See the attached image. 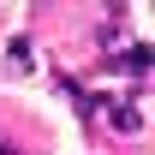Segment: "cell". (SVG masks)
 <instances>
[{"label": "cell", "mask_w": 155, "mask_h": 155, "mask_svg": "<svg viewBox=\"0 0 155 155\" xmlns=\"http://www.w3.org/2000/svg\"><path fill=\"white\" fill-rule=\"evenodd\" d=\"M0 155H30V149H24V143H12V137L0 131Z\"/></svg>", "instance_id": "obj_1"}]
</instances>
